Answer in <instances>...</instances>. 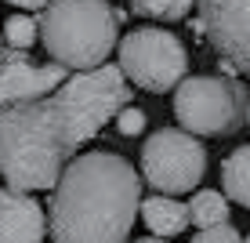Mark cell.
I'll use <instances>...</instances> for the list:
<instances>
[{
  "mask_svg": "<svg viewBox=\"0 0 250 243\" xmlns=\"http://www.w3.org/2000/svg\"><path fill=\"white\" fill-rule=\"evenodd\" d=\"M131 106L120 66L73 73L62 91L44 102L11 106L0 116V171L11 193L58 189L76 145L91 142L109 120Z\"/></svg>",
  "mask_w": 250,
  "mask_h": 243,
  "instance_id": "1",
  "label": "cell"
},
{
  "mask_svg": "<svg viewBox=\"0 0 250 243\" xmlns=\"http://www.w3.org/2000/svg\"><path fill=\"white\" fill-rule=\"evenodd\" d=\"M142 214V178L116 153H80L51 196L55 243H127Z\"/></svg>",
  "mask_w": 250,
  "mask_h": 243,
  "instance_id": "2",
  "label": "cell"
},
{
  "mask_svg": "<svg viewBox=\"0 0 250 243\" xmlns=\"http://www.w3.org/2000/svg\"><path fill=\"white\" fill-rule=\"evenodd\" d=\"M37 22L47 55L69 73L109 66L105 58L116 47V15L105 0H51Z\"/></svg>",
  "mask_w": 250,
  "mask_h": 243,
  "instance_id": "3",
  "label": "cell"
},
{
  "mask_svg": "<svg viewBox=\"0 0 250 243\" xmlns=\"http://www.w3.org/2000/svg\"><path fill=\"white\" fill-rule=\"evenodd\" d=\"M247 91L225 76H188L174 91V116L188 134H232L247 120Z\"/></svg>",
  "mask_w": 250,
  "mask_h": 243,
  "instance_id": "4",
  "label": "cell"
},
{
  "mask_svg": "<svg viewBox=\"0 0 250 243\" xmlns=\"http://www.w3.org/2000/svg\"><path fill=\"white\" fill-rule=\"evenodd\" d=\"M120 69L142 91H178L188 80V51L167 29H131L120 40Z\"/></svg>",
  "mask_w": 250,
  "mask_h": 243,
  "instance_id": "5",
  "label": "cell"
},
{
  "mask_svg": "<svg viewBox=\"0 0 250 243\" xmlns=\"http://www.w3.org/2000/svg\"><path fill=\"white\" fill-rule=\"evenodd\" d=\"M142 175L160 196L192 193L207 175V149L196 142V134L160 127L142 145Z\"/></svg>",
  "mask_w": 250,
  "mask_h": 243,
  "instance_id": "6",
  "label": "cell"
},
{
  "mask_svg": "<svg viewBox=\"0 0 250 243\" xmlns=\"http://www.w3.org/2000/svg\"><path fill=\"white\" fill-rule=\"evenodd\" d=\"M200 29L221 66L250 73V0H200Z\"/></svg>",
  "mask_w": 250,
  "mask_h": 243,
  "instance_id": "7",
  "label": "cell"
},
{
  "mask_svg": "<svg viewBox=\"0 0 250 243\" xmlns=\"http://www.w3.org/2000/svg\"><path fill=\"white\" fill-rule=\"evenodd\" d=\"M69 80H73V73L58 62H37L25 51H11V47H4V55H0V98H4V109L44 102L55 91H62Z\"/></svg>",
  "mask_w": 250,
  "mask_h": 243,
  "instance_id": "8",
  "label": "cell"
},
{
  "mask_svg": "<svg viewBox=\"0 0 250 243\" xmlns=\"http://www.w3.org/2000/svg\"><path fill=\"white\" fill-rule=\"evenodd\" d=\"M47 236V214L29 193L0 196V243H44Z\"/></svg>",
  "mask_w": 250,
  "mask_h": 243,
  "instance_id": "9",
  "label": "cell"
},
{
  "mask_svg": "<svg viewBox=\"0 0 250 243\" xmlns=\"http://www.w3.org/2000/svg\"><path fill=\"white\" fill-rule=\"evenodd\" d=\"M142 221L149 225V232H156L160 240H170L178 232H185L192 225V207L178 203L174 196H149L142 199Z\"/></svg>",
  "mask_w": 250,
  "mask_h": 243,
  "instance_id": "10",
  "label": "cell"
},
{
  "mask_svg": "<svg viewBox=\"0 0 250 243\" xmlns=\"http://www.w3.org/2000/svg\"><path fill=\"white\" fill-rule=\"evenodd\" d=\"M221 189L232 203L250 211V145H236L221 163Z\"/></svg>",
  "mask_w": 250,
  "mask_h": 243,
  "instance_id": "11",
  "label": "cell"
},
{
  "mask_svg": "<svg viewBox=\"0 0 250 243\" xmlns=\"http://www.w3.org/2000/svg\"><path fill=\"white\" fill-rule=\"evenodd\" d=\"M192 225L196 229H218V225H229V196L214 193V189H200L192 196Z\"/></svg>",
  "mask_w": 250,
  "mask_h": 243,
  "instance_id": "12",
  "label": "cell"
},
{
  "mask_svg": "<svg viewBox=\"0 0 250 243\" xmlns=\"http://www.w3.org/2000/svg\"><path fill=\"white\" fill-rule=\"evenodd\" d=\"M192 4L200 0H131V11L142 19H163V22H178L192 11Z\"/></svg>",
  "mask_w": 250,
  "mask_h": 243,
  "instance_id": "13",
  "label": "cell"
},
{
  "mask_svg": "<svg viewBox=\"0 0 250 243\" xmlns=\"http://www.w3.org/2000/svg\"><path fill=\"white\" fill-rule=\"evenodd\" d=\"M37 40H40V22L25 19V15H11L4 22V44L11 51H25L29 44H37Z\"/></svg>",
  "mask_w": 250,
  "mask_h": 243,
  "instance_id": "14",
  "label": "cell"
},
{
  "mask_svg": "<svg viewBox=\"0 0 250 243\" xmlns=\"http://www.w3.org/2000/svg\"><path fill=\"white\" fill-rule=\"evenodd\" d=\"M192 243H247V240L239 236L232 225H218V229H203V232H196Z\"/></svg>",
  "mask_w": 250,
  "mask_h": 243,
  "instance_id": "15",
  "label": "cell"
},
{
  "mask_svg": "<svg viewBox=\"0 0 250 243\" xmlns=\"http://www.w3.org/2000/svg\"><path fill=\"white\" fill-rule=\"evenodd\" d=\"M142 127H145V112L138 109V106H127V109L116 116V131H120V134H127V138L138 134Z\"/></svg>",
  "mask_w": 250,
  "mask_h": 243,
  "instance_id": "16",
  "label": "cell"
},
{
  "mask_svg": "<svg viewBox=\"0 0 250 243\" xmlns=\"http://www.w3.org/2000/svg\"><path fill=\"white\" fill-rule=\"evenodd\" d=\"M7 4L25 7V11H47V7H51V0H7Z\"/></svg>",
  "mask_w": 250,
  "mask_h": 243,
  "instance_id": "17",
  "label": "cell"
},
{
  "mask_svg": "<svg viewBox=\"0 0 250 243\" xmlns=\"http://www.w3.org/2000/svg\"><path fill=\"white\" fill-rule=\"evenodd\" d=\"M134 243H167V240H160V236H149V240H134Z\"/></svg>",
  "mask_w": 250,
  "mask_h": 243,
  "instance_id": "18",
  "label": "cell"
},
{
  "mask_svg": "<svg viewBox=\"0 0 250 243\" xmlns=\"http://www.w3.org/2000/svg\"><path fill=\"white\" fill-rule=\"evenodd\" d=\"M247 124H250V106H247Z\"/></svg>",
  "mask_w": 250,
  "mask_h": 243,
  "instance_id": "19",
  "label": "cell"
},
{
  "mask_svg": "<svg viewBox=\"0 0 250 243\" xmlns=\"http://www.w3.org/2000/svg\"><path fill=\"white\" fill-rule=\"evenodd\" d=\"M247 243H250V240H247Z\"/></svg>",
  "mask_w": 250,
  "mask_h": 243,
  "instance_id": "20",
  "label": "cell"
}]
</instances>
